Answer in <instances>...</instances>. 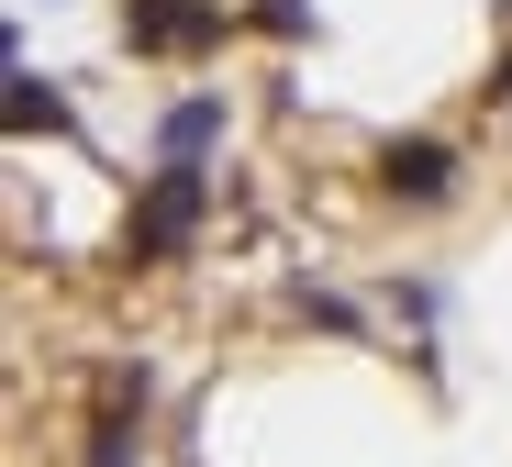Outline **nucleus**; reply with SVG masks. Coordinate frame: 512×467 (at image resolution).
<instances>
[{"label":"nucleus","instance_id":"6e6552de","mask_svg":"<svg viewBox=\"0 0 512 467\" xmlns=\"http://www.w3.org/2000/svg\"><path fill=\"white\" fill-rule=\"evenodd\" d=\"M256 23H268V34H312V0H268Z\"/></svg>","mask_w":512,"mask_h":467},{"label":"nucleus","instance_id":"f03ea898","mask_svg":"<svg viewBox=\"0 0 512 467\" xmlns=\"http://www.w3.org/2000/svg\"><path fill=\"white\" fill-rule=\"evenodd\" d=\"M234 34L223 0H123V45L134 56H212Z\"/></svg>","mask_w":512,"mask_h":467},{"label":"nucleus","instance_id":"0eeeda50","mask_svg":"<svg viewBox=\"0 0 512 467\" xmlns=\"http://www.w3.org/2000/svg\"><path fill=\"white\" fill-rule=\"evenodd\" d=\"M290 312L323 323V334H357V301H334V290H290Z\"/></svg>","mask_w":512,"mask_h":467},{"label":"nucleus","instance_id":"423d86ee","mask_svg":"<svg viewBox=\"0 0 512 467\" xmlns=\"http://www.w3.org/2000/svg\"><path fill=\"white\" fill-rule=\"evenodd\" d=\"M67 123H78V112H67L56 89H45V78L23 67V78H12V134H67Z\"/></svg>","mask_w":512,"mask_h":467},{"label":"nucleus","instance_id":"39448f33","mask_svg":"<svg viewBox=\"0 0 512 467\" xmlns=\"http://www.w3.org/2000/svg\"><path fill=\"white\" fill-rule=\"evenodd\" d=\"M212 145H223V89H190V101L156 123V156H167V167H201Z\"/></svg>","mask_w":512,"mask_h":467},{"label":"nucleus","instance_id":"f257e3e1","mask_svg":"<svg viewBox=\"0 0 512 467\" xmlns=\"http://www.w3.org/2000/svg\"><path fill=\"white\" fill-rule=\"evenodd\" d=\"M201 212H212V178H201V167H156V190L123 212V256H134V267L179 256V245L201 234Z\"/></svg>","mask_w":512,"mask_h":467},{"label":"nucleus","instance_id":"20e7f679","mask_svg":"<svg viewBox=\"0 0 512 467\" xmlns=\"http://www.w3.org/2000/svg\"><path fill=\"white\" fill-rule=\"evenodd\" d=\"M145 401H156V367H112L101 423H90V467H134V445H145Z\"/></svg>","mask_w":512,"mask_h":467},{"label":"nucleus","instance_id":"7ed1b4c3","mask_svg":"<svg viewBox=\"0 0 512 467\" xmlns=\"http://www.w3.org/2000/svg\"><path fill=\"white\" fill-rule=\"evenodd\" d=\"M379 190H390L401 212H446V201H457V145H435V134H390V145H379Z\"/></svg>","mask_w":512,"mask_h":467}]
</instances>
